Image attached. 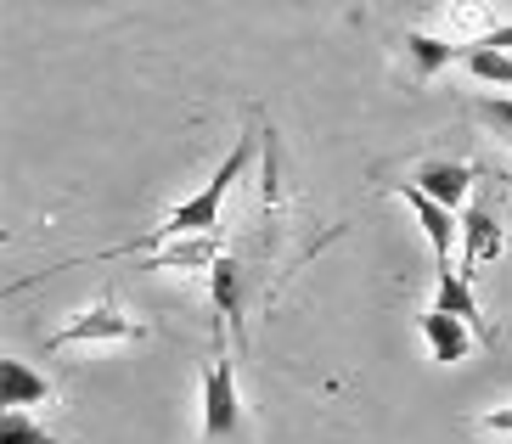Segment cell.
<instances>
[{
    "label": "cell",
    "instance_id": "11",
    "mask_svg": "<svg viewBox=\"0 0 512 444\" xmlns=\"http://www.w3.org/2000/svg\"><path fill=\"white\" fill-rule=\"evenodd\" d=\"M462 62H467V74L484 79V85H512V51H496V45H467Z\"/></svg>",
    "mask_w": 512,
    "mask_h": 444
},
{
    "label": "cell",
    "instance_id": "13",
    "mask_svg": "<svg viewBox=\"0 0 512 444\" xmlns=\"http://www.w3.org/2000/svg\"><path fill=\"white\" fill-rule=\"evenodd\" d=\"M479 119H490L501 135H512V102H507V96H484V102H479Z\"/></svg>",
    "mask_w": 512,
    "mask_h": 444
},
{
    "label": "cell",
    "instance_id": "10",
    "mask_svg": "<svg viewBox=\"0 0 512 444\" xmlns=\"http://www.w3.org/2000/svg\"><path fill=\"white\" fill-rule=\"evenodd\" d=\"M496 253H501V214L490 203L467 208V220H462V259H467V265H484V259H496Z\"/></svg>",
    "mask_w": 512,
    "mask_h": 444
},
{
    "label": "cell",
    "instance_id": "5",
    "mask_svg": "<svg viewBox=\"0 0 512 444\" xmlns=\"http://www.w3.org/2000/svg\"><path fill=\"white\" fill-rule=\"evenodd\" d=\"M422 338H428V355H434L439 366H456V360L473 355V338H479V332H473L462 315H451V310L434 304V310L422 315Z\"/></svg>",
    "mask_w": 512,
    "mask_h": 444
},
{
    "label": "cell",
    "instance_id": "15",
    "mask_svg": "<svg viewBox=\"0 0 512 444\" xmlns=\"http://www.w3.org/2000/svg\"><path fill=\"white\" fill-rule=\"evenodd\" d=\"M467 45H496V51H512V23H490L479 40H467Z\"/></svg>",
    "mask_w": 512,
    "mask_h": 444
},
{
    "label": "cell",
    "instance_id": "8",
    "mask_svg": "<svg viewBox=\"0 0 512 444\" xmlns=\"http://www.w3.org/2000/svg\"><path fill=\"white\" fill-rule=\"evenodd\" d=\"M467 40H439V34H406V62H411V79L428 85L434 74H445L451 62H462Z\"/></svg>",
    "mask_w": 512,
    "mask_h": 444
},
{
    "label": "cell",
    "instance_id": "6",
    "mask_svg": "<svg viewBox=\"0 0 512 444\" xmlns=\"http://www.w3.org/2000/svg\"><path fill=\"white\" fill-rule=\"evenodd\" d=\"M57 394H51V383L40 377V371L29 366V360H0V405L6 411H29V405H51Z\"/></svg>",
    "mask_w": 512,
    "mask_h": 444
},
{
    "label": "cell",
    "instance_id": "12",
    "mask_svg": "<svg viewBox=\"0 0 512 444\" xmlns=\"http://www.w3.org/2000/svg\"><path fill=\"white\" fill-rule=\"evenodd\" d=\"M0 444H62V439H51L46 428H34L23 411H6L0 416Z\"/></svg>",
    "mask_w": 512,
    "mask_h": 444
},
{
    "label": "cell",
    "instance_id": "7",
    "mask_svg": "<svg viewBox=\"0 0 512 444\" xmlns=\"http://www.w3.org/2000/svg\"><path fill=\"white\" fill-rule=\"evenodd\" d=\"M411 180H417L428 197H439L445 208H462L467 186H473V169H467V163H451V158H422Z\"/></svg>",
    "mask_w": 512,
    "mask_h": 444
},
{
    "label": "cell",
    "instance_id": "2",
    "mask_svg": "<svg viewBox=\"0 0 512 444\" xmlns=\"http://www.w3.org/2000/svg\"><path fill=\"white\" fill-rule=\"evenodd\" d=\"M141 338H147V321H136L130 310H119V298L107 293V298H96L91 310L68 315V321L46 338V349L62 355V349H74V343H141Z\"/></svg>",
    "mask_w": 512,
    "mask_h": 444
},
{
    "label": "cell",
    "instance_id": "14",
    "mask_svg": "<svg viewBox=\"0 0 512 444\" xmlns=\"http://www.w3.org/2000/svg\"><path fill=\"white\" fill-rule=\"evenodd\" d=\"M479 433H496V439H512V405H496V411H484L479 422H473Z\"/></svg>",
    "mask_w": 512,
    "mask_h": 444
},
{
    "label": "cell",
    "instance_id": "3",
    "mask_svg": "<svg viewBox=\"0 0 512 444\" xmlns=\"http://www.w3.org/2000/svg\"><path fill=\"white\" fill-rule=\"evenodd\" d=\"M242 428V394H237V371L226 355H214L203 371V439H231Z\"/></svg>",
    "mask_w": 512,
    "mask_h": 444
},
{
    "label": "cell",
    "instance_id": "1",
    "mask_svg": "<svg viewBox=\"0 0 512 444\" xmlns=\"http://www.w3.org/2000/svg\"><path fill=\"white\" fill-rule=\"evenodd\" d=\"M254 141H259L254 130H242V135H237V147L226 152V163H220L209 180H203V192L169 208L164 225H158V231L141 242V248H152V242H175V237H214V225H220V208H226V192L242 180V169H248V158H254ZM141 248H136V253H141Z\"/></svg>",
    "mask_w": 512,
    "mask_h": 444
},
{
    "label": "cell",
    "instance_id": "9",
    "mask_svg": "<svg viewBox=\"0 0 512 444\" xmlns=\"http://www.w3.org/2000/svg\"><path fill=\"white\" fill-rule=\"evenodd\" d=\"M434 304L439 310H451V315H462L473 332H479L484 343H496V326L479 315V298H473V287H467V276L462 270H439V282H434Z\"/></svg>",
    "mask_w": 512,
    "mask_h": 444
},
{
    "label": "cell",
    "instance_id": "4",
    "mask_svg": "<svg viewBox=\"0 0 512 444\" xmlns=\"http://www.w3.org/2000/svg\"><path fill=\"white\" fill-rule=\"evenodd\" d=\"M394 197H400V203L417 214V225H422V237H428V248H434L439 270H451V242L462 237V220H456V208H445L439 197H428L417 180H400V186H394Z\"/></svg>",
    "mask_w": 512,
    "mask_h": 444
}]
</instances>
